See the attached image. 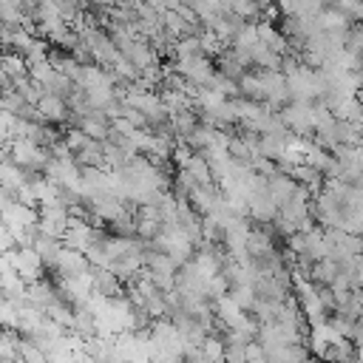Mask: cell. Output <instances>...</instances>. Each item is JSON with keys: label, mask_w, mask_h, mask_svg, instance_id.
I'll list each match as a JSON object with an SVG mask.
<instances>
[{"label": "cell", "mask_w": 363, "mask_h": 363, "mask_svg": "<svg viewBox=\"0 0 363 363\" xmlns=\"http://www.w3.org/2000/svg\"><path fill=\"white\" fill-rule=\"evenodd\" d=\"M6 255L11 258V264H14V269L20 272V278L23 281H40L43 278V269H45V261H43V255L34 250V247H11V250H6Z\"/></svg>", "instance_id": "obj_1"}, {"label": "cell", "mask_w": 363, "mask_h": 363, "mask_svg": "<svg viewBox=\"0 0 363 363\" xmlns=\"http://www.w3.org/2000/svg\"><path fill=\"white\" fill-rule=\"evenodd\" d=\"M176 71H182L190 82L196 85H210L216 71H213V62L207 60V54H190V57H179V65Z\"/></svg>", "instance_id": "obj_2"}, {"label": "cell", "mask_w": 363, "mask_h": 363, "mask_svg": "<svg viewBox=\"0 0 363 363\" xmlns=\"http://www.w3.org/2000/svg\"><path fill=\"white\" fill-rule=\"evenodd\" d=\"M37 111H40L43 122H51V125L65 122V119L74 113V111H71V105H68V99H65V96H60V94H51V91H45V94L40 96Z\"/></svg>", "instance_id": "obj_3"}, {"label": "cell", "mask_w": 363, "mask_h": 363, "mask_svg": "<svg viewBox=\"0 0 363 363\" xmlns=\"http://www.w3.org/2000/svg\"><path fill=\"white\" fill-rule=\"evenodd\" d=\"M54 269L60 275H82V272L91 269V261H88V255L82 250H74V247L62 244V250H60V255L54 261Z\"/></svg>", "instance_id": "obj_4"}, {"label": "cell", "mask_w": 363, "mask_h": 363, "mask_svg": "<svg viewBox=\"0 0 363 363\" xmlns=\"http://www.w3.org/2000/svg\"><path fill=\"white\" fill-rule=\"evenodd\" d=\"M340 269H343V264H340L335 255L318 258V261H315V267H312V281H315V284H320V286H329V284L340 275Z\"/></svg>", "instance_id": "obj_5"}, {"label": "cell", "mask_w": 363, "mask_h": 363, "mask_svg": "<svg viewBox=\"0 0 363 363\" xmlns=\"http://www.w3.org/2000/svg\"><path fill=\"white\" fill-rule=\"evenodd\" d=\"M28 179H31V176H28V170H26L23 164H17L11 156H6V162H3V190L17 193Z\"/></svg>", "instance_id": "obj_6"}, {"label": "cell", "mask_w": 363, "mask_h": 363, "mask_svg": "<svg viewBox=\"0 0 363 363\" xmlns=\"http://www.w3.org/2000/svg\"><path fill=\"white\" fill-rule=\"evenodd\" d=\"M3 74L11 77V79L31 77V71H28V57L20 54V51H6V57H3Z\"/></svg>", "instance_id": "obj_7"}]
</instances>
